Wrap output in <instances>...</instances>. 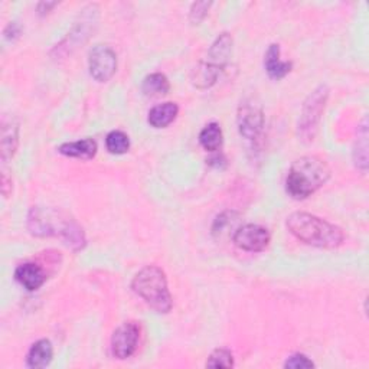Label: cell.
<instances>
[{
	"label": "cell",
	"mask_w": 369,
	"mask_h": 369,
	"mask_svg": "<svg viewBox=\"0 0 369 369\" xmlns=\"http://www.w3.org/2000/svg\"><path fill=\"white\" fill-rule=\"evenodd\" d=\"M28 228L35 237H59L72 251H80L87 244L86 234L76 221L49 208L34 206L28 215Z\"/></svg>",
	"instance_id": "6da1fadb"
},
{
	"label": "cell",
	"mask_w": 369,
	"mask_h": 369,
	"mask_svg": "<svg viewBox=\"0 0 369 369\" xmlns=\"http://www.w3.org/2000/svg\"><path fill=\"white\" fill-rule=\"evenodd\" d=\"M285 226L291 236L312 247L333 250L345 241L342 228L309 212H293L287 216Z\"/></svg>",
	"instance_id": "7a4b0ae2"
},
{
	"label": "cell",
	"mask_w": 369,
	"mask_h": 369,
	"mask_svg": "<svg viewBox=\"0 0 369 369\" xmlns=\"http://www.w3.org/2000/svg\"><path fill=\"white\" fill-rule=\"evenodd\" d=\"M330 178V169L318 156L294 161L285 178V191L294 199H306L319 191Z\"/></svg>",
	"instance_id": "3957f363"
},
{
	"label": "cell",
	"mask_w": 369,
	"mask_h": 369,
	"mask_svg": "<svg viewBox=\"0 0 369 369\" xmlns=\"http://www.w3.org/2000/svg\"><path fill=\"white\" fill-rule=\"evenodd\" d=\"M131 288L158 313H169L173 302L168 278L162 268L156 266L143 267L133 278Z\"/></svg>",
	"instance_id": "277c9868"
},
{
	"label": "cell",
	"mask_w": 369,
	"mask_h": 369,
	"mask_svg": "<svg viewBox=\"0 0 369 369\" xmlns=\"http://www.w3.org/2000/svg\"><path fill=\"white\" fill-rule=\"evenodd\" d=\"M328 98H329V89L326 86H319L305 100L300 111V118L298 123V131L302 140L305 141L315 140Z\"/></svg>",
	"instance_id": "5b68a950"
},
{
	"label": "cell",
	"mask_w": 369,
	"mask_h": 369,
	"mask_svg": "<svg viewBox=\"0 0 369 369\" xmlns=\"http://www.w3.org/2000/svg\"><path fill=\"white\" fill-rule=\"evenodd\" d=\"M89 69L96 81H110L117 71V54L107 45H96L89 55Z\"/></svg>",
	"instance_id": "8992f818"
},
{
	"label": "cell",
	"mask_w": 369,
	"mask_h": 369,
	"mask_svg": "<svg viewBox=\"0 0 369 369\" xmlns=\"http://www.w3.org/2000/svg\"><path fill=\"white\" fill-rule=\"evenodd\" d=\"M237 126L240 134L247 140H256L264 127V111L254 100L241 103L237 116Z\"/></svg>",
	"instance_id": "52a82bcc"
},
{
	"label": "cell",
	"mask_w": 369,
	"mask_h": 369,
	"mask_svg": "<svg viewBox=\"0 0 369 369\" xmlns=\"http://www.w3.org/2000/svg\"><path fill=\"white\" fill-rule=\"evenodd\" d=\"M98 19V8L97 5H89L87 8L83 9L80 14V21L76 22L72 28V32L68 34V38L62 41V44L56 45V49L65 48L66 52L72 51L74 48H79L80 44H84L89 38L90 34L94 31V26L97 25Z\"/></svg>",
	"instance_id": "ba28073f"
},
{
	"label": "cell",
	"mask_w": 369,
	"mask_h": 369,
	"mask_svg": "<svg viewBox=\"0 0 369 369\" xmlns=\"http://www.w3.org/2000/svg\"><path fill=\"white\" fill-rule=\"evenodd\" d=\"M270 231L258 224H247L236 230L233 236L234 244L248 253H261L270 244Z\"/></svg>",
	"instance_id": "9c48e42d"
},
{
	"label": "cell",
	"mask_w": 369,
	"mask_h": 369,
	"mask_svg": "<svg viewBox=\"0 0 369 369\" xmlns=\"http://www.w3.org/2000/svg\"><path fill=\"white\" fill-rule=\"evenodd\" d=\"M140 326L134 322H126L118 326L111 336V353L123 360L134 355L138 346Z\"/></svg>",
	"instance_id": "30bf717a"
},
{
	"label": "cell",
	"mask_w": 369,
	"mask_h": 369,
	"mask_svg": "<svg viewBox=\"0 0 369 369\" xmlns=\"http://www.w3.org/2000/svg\"><path fill=\"white\" fill-rule=\"evenodd\" d=\"M231 54H233V36L228 32H223L212 42L208 51L206 62L215 66L216 69L223 71L227 66Z\"/></svg>",
	"instance_id": "8fae6325"
},
{
	"label": "cell",
	"mask_w": 369,
	"mask_h": 369,
	"mask_svg": "<svg viewBox=\"0 0 369 369\" xmlns=\"http://www.w3.org/2000/svg\"><path fill=\"white\" fill-rule=\"evenodd\" d=\"M15 278L28 291H36L46 281V274L39 264L25 263L16 268Z\"/></svg>",
	"instance_id": "7c38bea8"
},
{
	"label": "cell",
	"mask_w": 369,
	"mask_h": 369,
	"mask_svg": "<svg viewBox=\"0 0 369 369\" xmlns=\"http://www.w3.org/2000/svg\"><path fill=\"white\" fill-rule=\"evenodd\" d=\"M19 144V124L15 118L2 121V138H0V153L2 161L8 162L16 153Z\"/></svg>",
	"instance_id": "4fadbf2b"
},
{
	"label": "cell",
	"mask_w": 369,
	"mask_h": 369,
	"mask_svg": "<svg viewBox=\"0 0 369 369\" xmlns=\"http://www.w3.org/2000/svg\"><path fill=\"white\" fill-rule=\"evenodd\" d=\"M97 141L93 138H83L79 141L64 143L58 147V152L66 158L90 161L97 155Z\"/></svg>",
	"instance_id": "5bb4252c"
},
{
	"label": "cell",
	"mask_w": 369,
	"mask_h": 369,
	"mask_svg": "<svg viewBox=\"0 0 369 369\" xmlns=\"http://www.w3.org/2000/svg\"><path fill=\"white\" fill-rule=\"evenodd\" d=\"M264 66L268 77L273 80H281L291 71L293 64L288 61L280 59V46L277 44H271L266 52Z\"/></svg>",
	"instance_id": "9a60e30c"
},
{
	"label": "cell",
	"mask_w": 369,
	"mask_h": 369,
	"mask_svg": "<svg viewBox=\"0 0 369 369\" xmlns=\"http://www.w3.org/2000/svg\"><path fill=\"white\" fill-rule=\"evenodd\" d=\"M52 356H54L52 343L48 339H39L31 346L26 356V365L32 369H41L51 363Z\"/></svg>",
	"instance_id": "2e32d148"
},
{
	"label": "cell",
	"mask_w": 369,
	"mask_h": 369,
	"mask_svg": "<svg viewBox=\"0 0 369 369\" xmlns=\"http://www.w3.org/2000/svg\"><path fill=\"white\" fill-rule=\"evenodd\" d=\"M178 113H179V107L176 103H171V101L163 103L153 107L149 111L147 121H149V124L155 128H165L175 121V118L178 117Z\"/></svg>",
	"instance_id": "e0dca14e"
},
{
	"label": "cell",
	"mask_w": 369,
	"mask_h": 369,
	"mask_svg": "<svg viewBox=\"0 0 369 369\" xmlns=\"http://www.w3.org/2000/svg\"><path fill=\"white\" fill-rule=\"evenodd\" d=\"M219 74H221L219 69L209 65L206 61H202L193 68L191 81H192L193 87H196L199 90H206V89H211L216 83Z\"/></svg>",
	"instance_id": "ac0fdd59"
},
{
	"label": "cell",
	"mask_w": 369,
	"mask_h": 369,
	"mask_svg": "<svg viewBox=\"0 0 369 369\" xmlns=\"http://www.w3.org/2000/svg\"><path fill=\"white\" fill-rule=\"evenodd\" d=\"M171 90V83L162 72H153L143 80L141 91L147 97H162Z\"/></svg>",
	"instance_id": "d6986e66"
},
{
	"label": "cell",
	"mask_w": 369,
	"mask_h": 369,
	"mask_svg": "<svg viewBox=\"0 0 369 369\" xmlns=\"http://www.w3.org/2000/svg\"><path fill=\"white\" fill-rule=\"evenodd\" d=\"M199 143L206 152H218L224 143L223 128H221L218 123L206 124L199 134Z\"/></svg>",
	"instance_id": "ffe728a7"
},
{
	"label": "cell",
	"mask_w": 369,
	"mask_h": 369,
	"mask_svg": "<svg viewBox=\"0 0 369 369\" xmlns=\"http://www.w3.org/2000/svg\"><path fill=\"white\" fill-rule=\"evenodd\" d=\"M353 161L358 169L362 172H366L368 169V128H366V120H363V124L360 127V131L358 133L356 146L353 149Z\"/></svg>",
	"instance_id": "44dd1931"
},
{
	"label": "cell",
	"mask_w": 369,
	"mask_h": 369,
	"mask_svg": "<svg viewBox=\"0 0 369 369\" xmlns=\"http://www.w3.org/2000/svg\"><path fill=\"white\" fill-rule=\"evenodd\" d=\"M106 147L111 155H124L130 149V138L124 131L113 130L106 137Z\"/></svg>",
	"instance_id": "7402d4cb"
},
{
	"label": "cell",
	"mask_w": 369,
	"mask_h": 369,
	"mask_svg": "<svg viewBox=\"0 0 369 369\" xmlns=\"http://www.w3.org/2000/svg\"><path fill=\"white\" fill-rule=\"evenodd\" d=\"M208 368H233L234 366V356L231 350L226 348H218L215 349L208 360H206Z\"/></svg>",
	"instance_id": "603a6c76"
},
{
	"label": "cell",
	"mask_w": 369,
	"mask_h": 369,
	"mask_svg": "<svg viewBox=\"0 0 369 369\" xmlns=\"http://www.w3.org/2000/svg\"><path fill=\"white\" fill-rule=\"evenodd\" d=\"M211 6H212V2H195L189 11V21L193 25L201 24L206 18Z\"/></svg>",
	"instance_id": "cb8c5ba5"
},
{
	"label": "cell",
	"mask_w": 369,
	"mask_h": 369,
	"mask_svg": "<svg viewBox=\"0 0 369 369\" xmlns=\"http://www.w3.org/2000/svg\"><path fill=\"white\" fill-rule=\"evenodd\" d=\"M284 368L290 369H306V368H315L313 360H310L306 355L303 353H294L287 358L284 362Z\"/></svg>",
	"instance_id": "d4e9b609"
},
{
	"label": "cell",
	"mask_w": 369,
	"mask_h": 369,
	"mask_svg": "<svg viewBox=\"0 0 369 369\" xmlns=\"http://www.w3.org/2000/svg\"><path fill=\"white\" fill-rule=\"evenodd\" d=\"M21 32H22V28H21V25L18 24V22H11L6 28H5V38L8 39V41H15V39H18L19 36H21Z\"/></svg>",
	"instance_id": "484cf974"
},
{
	"label": "cell",
	"mask_w": 369,
	"mask_h": 369,
	"mask_svg": "<svg viewBox=\"0 0 369 369\" xmlns=\"http://www.w3.org/2000/svg\"><path fill=\"white\" fill-rule=\"evenodd\" d=\"M56 5H58L56 2H41V4H38L36 11H38V14H39L41 16H45V15H48Z\"/></svg>",
	"instance_id": "4316f807"
},
{
	"label": "cell",
	"mask_w": 369,
	"mask_h": 369,
	"mask_svg": "<svg viewBox=\"0 0 369 369\" xmlns=\"http://www.w3.org/2000/svg\"><path fill=\"white\" fill-rule=\"evenodd\" d=\"M11 183H12V182L8 181V176H6V175H2V193H4L6 198H8L9 193H11V192L8 191V188L12 189V185H11Z\"/></svg>",
	"instance_id": "83f0119b"
}]
</instances>
